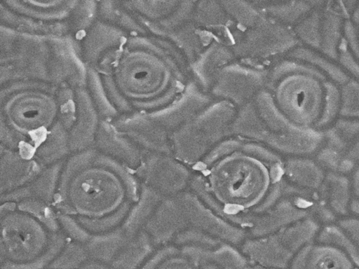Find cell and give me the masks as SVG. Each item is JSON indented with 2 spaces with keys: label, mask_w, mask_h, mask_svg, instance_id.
<instances>
[{
  "label": "cell",
  "mask_w": 359,
  "mask_h": 269,
  "mask_svg": "<svg viewBox=\"0 0 359 269\" xmlns=\"http://www.w3.org/2000/svg\"><path fill=\"white\" fill-rule=\"evenodd\" d=\"M294 269H353L344 251L334 246H315L302 251Z\"/></svg>",
  "instance_id": "cell-4"
},
{
  "label": "cell",
  "mask_w": 359,
  "mask_h": 269,
  "mask_svg": "<svg viewBox=\"0 0 359 269\" xmlns=\"http://www.w3.org/2000/svg\"><path fill=\"white\" fill-rule=\"evenodd\" d=\"M137 198L133 174L115 164L67 167L54 194L55 208L92 233L108 232L126 218Z\"/></svg>",
  "instance_id": "cell-1"
},
{
  "label": "cell",
  "mask_w": 359,
  "mask_h": 269,
  "mask_svg": "<svg viewBox=\"0 0 359 269\" xmlns=\"http://www.w3.org/2000/svg\"><path fill=\"white\" fill-rule=\"evenodd\" d=\"M235 172H226L209 174L211 189L222 186L223 195L228 191V207L238 211L248 209L256 204L269 188V174L264 171L250 173L248 169L236 170ZM222 197L221 200L227 195Z\"/></svg>",
  "instance_id": "cell-3"
},
{
  "label": "cell",
  "mask_w": 359,
  "mask_h": 269,
  "mask_svg": "<svg viewBox=\"0 0 359 269\" xmlns=\"http://www.w3.org/2000/svg\"><path fill=\"white\" fill-rule=\"evenodd\" d=\"M352 207L355 212L359 214V202H356V201L353 202Z\"/></svg>",
  "instance_id": "cell-8"
},
{
  "label": "cell",
  "mask_w": 359,
  "mask_h": 269,
  "mask_svg": "<svg viewBox=\"0 0 359 269\" xmlns=\"http://www.w3.org/2000/svg\"><path fill=\"white\" fill-rule=\"evenodd\" d=\"M330 201L332 207L338 212L344 214L346 211L348 200V182L346 179L339 176L329 177Z\"/></svg>",
  "instance_id": "cell-5"
},
{
  "label": "cell",
  "mask_w": 359,
  "mask_h": 269,
  "mask_svg": "<svg viewBox=\"0 0 359 269\" xmlns=\"http://www.w3.org/2000/svg\"><path fill=\"white\" fill-rule=\"evenodd\" d=\"M347 253L353 261L359 266V248L354 244Z\"/></svg>",
  "instance_id": "cell-7"
},
{
  "label": "cell",
  "mask_w": 359,
  "mask_h": 269,
  "mask_svg": "<svg viewBox=\"0 0 359 269\" xmlns=\"http://www.w3.org/2000/svg\"><path fill=\"white\" fill-rule=\"evenodd\" d=\"M341 228L346 232L347 237L354 243L359 245V221L346 219L340 222Z\"/></svg>",
  "instance_id": "cell-6"
},
{
  "label": "cell",
  "mask_w": 359,
  "mask_h": 269,
  "mask_svg": "<svg viewBox=\"0 0 359 269\" xmlns=\"http://www.w3.org/2000/svg\"><path fill=\"white\" fill-rule=\"evenodd\" d=\"M1 248L11 261L29 263L48 253L59 233L45 209L24 202L7 203L1 212Z\"/></svg>",
  "instance_id": "cell-2"
}]
</instances>
